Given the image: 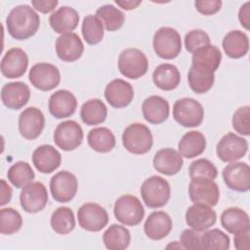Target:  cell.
Wrapping results in <instances>:
<instances>
[{
    "instance_id": "cell-46",
    "label": "cell",
    "mask_w": 250,
    "mask_h": 250,
    "mask_svg": "<svg viewBox=\"0 0 250 250\" xmlns=\"http://www.w3.org/2000/svg\"><path fill=\"white\" fill-rule=\"evenodd\" d=\"M203 231L195 230L193 229H187L183 230L180 236V243L184 249L200 250L202 249L201 239Z\"/></svg>"
},
{
    "instance_id": "cell-41",
    "label": "cell",
    "mask_w": 250,
    "mask_h": 250,
    "mask_svg": "<svg viewBox=\"0 0 250 250\" xmlns=\"http://www.w3.org/2000/svg\"><path fill=\"white\" fill-rule=\"evenodd\" d=\"M201 245L205 250H228L230 240L229 235L221 229H211L203 231Z\"/></svg>"
},
{
    "instance_id": "cell-5",
    "label": "cell",
    "mask_w": 250,
    "mask_h": 250,
    "mask_svg": "<svg viewBox=\"0 0 250 250\" xmlns=\"http://www.w3.org/2000/svg\"><path fill=\"white\" fill-rule=\"evenodd\" d=\"M114 217L125 226L134 227L141 224L145 217V209L140 199L132 194L118 197L113 207Z\"/></svg>"
},
{
    "instance_id": "cell-36",
    "label": "cell",
    "mask_w": 250,
    "mask_h": 250,
    "mask_svg": "<svg viewBox=\"0 0 250 250\" xmlns=\"http://www.w3.org/2000/svg\"><path fill=\"white\" fill-rule=\"evenodd\" d=\"M50 225L52 229L59 234H68L75 228L73 211L66 206L57 208L51 215Z\"/></svg>"
},
{
    "instance_id": "cell-28",
    "label": "cell",
    "mask_w": 250,
    "mask_h": 250,
    "mask_svg": "<svg viewBox=\"0 0 250 250\" xmlns=\"http://www.w3.org/2000/svg\"><path fill=\"white\" fill-rule=\"evenodd\" d=\"M222 62V53L215 45H207L192 53L191 66L215 73Z\"/></svg>"
},
{
    "instance_id": "cell-8",
    "label": "cell",
    "mask_w": 250,
    "mask_h": 250,
    "mask_svg": "<svg viewBox=\"0 0 250 250\" xmlns=\"http://www.w3.org/2000/svg\"><path fill=\"white\" fill-rule=\"evenodd\" d=\"M83 130L74 120L61 122L55 129L53 139L58 147L64 151L78 148L83 142Z\"/></svg>"
},
{
    "instance_id": "cell-10",
    "label": "cell",
    "mask_w": 250,
    "mask_h": 250,
    "mask_svg": "<svg viewBox=\"0 0 250 250\" xmlns=\"http://www.w3.org/2000/svg\"><path fill=\"white\" fill-rule=\"evenodd\" d=\"M78 190V180L74 174L66 170L56 173L50 181V191L53 198L60 203L69 202Z\"/></svg>"
},
{
    "instance_id": "cell-48",
    "label": "cell",
    "mask_w": 250,
    "mask_h": 250,
    "mask_svg": "<svg viewBox=\"0 0 250 250\" xmlns=\"http://www.w3.org/2000/svg\"><path fill=\"white\" fill-rule=\"evenodd\" d=\"M233 244L236 250L250 249V228L233 234Z\"/></svg>"
},
{
    "instance_id": "cell-17",
    "label": "cell",
    "mask_w": 250,
    "mask_h": 250,
    "mask_svg": "<svg viewBox=\"0 0 250 250\" xmlns=\"http://www.w3.org/2000/svg\"><path fill=\"white\" fill-rule=\"evenodd\" d=\"M28 66V56L21 48L9 49L1 61V73L9 78L15 79L21 77Z\"/></svg>"
},
{
    "instance_id": "cell-19",
    "label": "cell",
    "mask_w": 250,
    "mask_h": 250,
    "mask_svg": "<svg viewBox=\"0 0 250 250\" xmlns=\"http://www.w3.org/2000/svg\"><path fill=\"white\" fill-rule=\"evenodd\" d=\"M187 225L195 230L204 231L213 227L217 221V214L211 206L193 203L186 211Z\"/></svg>"
},
{
    "instance_id": "cell-27",
    "label": "cell",
    "mask_w": 250,
    "mask_h": 250,
    "mask_svg": "<svg viewBox=\"0 0 250 250\" xmlns=\"http://www.w3.org/2000/svg\"><path fill=\"white\" fill-rule=\"evenodd\" d=\"M79 14L69 6H62L53 12L49 17V23L56 33L64 34L72 32L78 25Z\"/></svg>"
},
{
    "instance_id": "cell-18",
    "label": "cell",
    "mask_w": 250,
    "mask_h": 250,
    "mask_svg": "<svg viewBox=\"0 0 250 250\" xmlns=\"http://www.w3.org/2000/svg\"><path fill=\"white\" fill-rule=\"evenodd\" d=\"M104 98L114 108L126 107L134 99L133 86L123 79H113L104 88Z\"/></svg>"
},
{
    "instance_id": "cell-31",
    "label": "cell",
    "mask_w": 250,
    "mask_h": 250,
    "mask_svg": "<svg viewBox=\"0 0 250 250\" xmlns=\"http://www.w3.org/2000/svg\"><path fill=\"white\" fill-rule=\"evenodd\" d=\"M154 85L163 91L176 89L181 82V73L178 67L172 63H161L157 65L152 73Z\"/></svg>"
},
{
    "instance_id": "cell-33",
    "label": "cell",
    "mask_w": 250,
    "mask_h": 250,
    "mask_svg": "<svg viewBox=\"0 0 250 250\" xmlns=\"http://www.w3.org/2000/svg\"><path fill=\"white\" fill-rule=\"evenodd\" d=\"M89 146L100 153L111 151L116 144V139L111 130L106 127H96L90 130L87 136Z\"/></svg>"
},
{
    "instance_id": "cell-35",
    "label": "cell",
    "mask_w": 250,
    "mask_h": 250,
    "mask_svg": "<svg viewBox=\"0 0 250 250\" xmlns=\"http://www.w3.org/2000/svg\"><path fill=\"white\" fill-rule=\"evenodd\" d=\"M80 117L86 125L102 124L107 117V107L100 99H91L84 103L80 108Z\"/></svg>"
},
{
    "instance_id": "cell-12",
    "label": "cell",
    "mask_w": 250,
    "mask_h": 250,
    "mask_svg": "<svg viewBox=\"0 0 250 250\" xmlns=\"http://www.w3.org/2000/svg\"><path fill=\"white\" fill-rule=\"evenodd\" d=\"M77 220L79 226L92 232L102 230L108 223V214L106 210L98 203L88 202L79 207L77 211Z\"/></svg>"
},
{
    "instance_id": "cell-47",
    "label": "cell",
    "mask_w": 250,
    "mask_h": 250,
    "mask_svg": "<svg viewBox=\"0 0 250 250\" xmlns=\"http://www.w3.org/2000/svg\"><path fill=\"white\" fill-rule=\"evenodd\" d=\"M223 2L221 0H196L194 2L197 12L204 16H212L221 10Z\"/></svg>"
},
{
    "instance_id": "cell-26",
    "label": "cell",
    "mask_w": 250,
    "mask_h": 250,
    "mask_svg": "<svg viewBox=\"0 0 250 250\" xmlns=\"http://www.w3.org/2000/svg\"><path fill=\"white\" fill-rule=\"evenodd\" d=\"M142 112L146 121L150 124H161L170 114V105L166 99L160 96H149L142 104Z\"/></svg>"
},
{
    "instance_id": "cell-13",
    "label": "cell",
    "mask_w": 250,
    "mask_h": 250,
    "mask_svg": "<svg viewBox=\"0 0 250 250\" xmlns=\"http://www.w3.org/2000/svg\"><path fill=\"white\" fill-rule=\"evenodd\" d=\"M188 196L191 202L216 206L220 199V188L214 180L195 178L188 185Z\"/></svg>"
},
{
    "instance_id": "cell-23",
    "label": "cell",
    "mask_w": 250,
    "mask_h": 250,
    "mask_svg": "<svg viewBox=\"0 0 250 250\" xmlns=\"http://www.w3.org/2000/svg\"><path fill=\"white\" fill-rule=\"evenodd\" d=\"M152 164L158 173L166 176H174L182 170L184 160L178 150L165 147L156 151L152 159Z\"/></svg>"
},
{
    "instance_id": "cell-37",
    "label": "cell",
    "mask_w": 250,
    "mask_h": 250,
    "mask_svg": "<svg viewBox=\"0 0 250 250\" xmlns=\"http://www.w3.org/2000/svg\"><path fill=\"white\" fill-rule=\"evenodd\" d=\"M96 16L101 20L107 31L120 29L125 21L124 13L112 4L103 5L96 11Z\"/></svg>"
},
{
    "instance_id": "cell-38",
    "label": "cell",
    "mask_w": 250,
    "mask_h": 250,
    "mask_svg": "<svg viewBox=\"0 0 250 250\" xmlns=\"http://www.w3.org/2000/svg\"><path fill=\"white\" fill-rule=\"evenodd\" d=\"M9 182L17 188H23L35 178V174L31 166L25 161H18L14 163L7 172Z\"/></svg>"
},
{
    "instance_id": "cell-21",
    "label": "cell",
    "mask_w": 250,
    "mask_h": 250,
    "mask_svg": "<svg viewBox=\"0 0 250 250\" xmlns=\"http://www.w3.org/2000/svg\"><path fill=\"white\" fill-rule=\"evenodd\" d=\"M48 108L57 119L70 117L77 108L76 97L68 90H58L50 96Z\"/></svg>"
},
{
    "instance_id": "cell-53",
    "label": "cell",
    "mask_w": 250,
    "mask_h": 250,
    "mask_svg": "<svg viewBox=\"0 0 250 250\" xmlns=\"http://www.w3.org/2000/svg\"><path fill=\"white\" fill-rule=\"evenodd\" d=\"M169 248H172V249H184L182 244L178 241H173L172 243H170L169 245H167V249Z\"/></svg>"
},
{
    "instance_id": "cell-39",
    "label": "cell",
    "mask_w": 250,
    "mask_h": 250,
    "mask_svg": "<svg viewBox=\"0 0 250 250\" xmlns=\"http://www.w3.org/2000/svg\"><path fill=\"white\" fill-rule=\"evenodd\" d=\"M189 88L195 94H204L214 85L215 74L213 72L190 66L188 73Z\"/></svg>"
},
{
    "instance_id": "cell-30",
    "label": "cell",
    "mask_w": 250,
    "mask_h": 250,
    "mask_svg": "<svg viewBox=\"0 0 250 250\" xmlns=\"http://www.w3.org/2000/svg\"><path fill=\"white\" fill-rule=\"evenodd\" d=\"M206 148V138L199 131L187 132L178 143V151L182 157L190 159L199 156Z\"/></svg>"
},
{
    "instance_id": "cell-16",
    "label": "cell",
    "mask_w": 250,
    "mask_h": 250,
    "mask_svg": "<svg viewBox=\"0 0 250 250\" xmlns=\"http://www.w3.org/2000/svg\"><path fill=\"white\" fill-rule=\"evenodd\" d=\"M44 127L45 116L39 108L29 106L21 112L19 116V132L24 139H37L41 135Z\"/></svg>"
},
{
    "instance_id": "cell-45",
    "label": "cell",
    "mask_w": 250,
    "mask_h": 250,
    "mask_svg": "<svg viewBox=\"0 0 250 250\" xmlns=\"http://www.w3.org/2000/svg\"><path fill=\"white\" fill-rule=\"evenodd\" d=\"M232 128L242 136L250 134V106L243 105L235 110L231 119Z\"/></svg>"
},
{
    "instance_id": "cell-9",
    "label": "cell",
    "mask_w": 250,
    "mask_h": 250,
    "mask_svg": "<svg viewBox=\"0 0 250 250\" xmlns=\"http://www.w3.org/2000/svg\"><path fill=\"white\" fill-rule=\"evenodd\" d=\"M248 150L246 139L229 132L224 135L216 146V154L223 162H234L241 159Z\"/></svg>"
},
{
    "instance_id": "cell-24",
    "label": "cell",
    "mask_w": 250,
    "mask_h": 250,
    "mask_svg": "<svg viewBox=\"0 0 250 250\" xmlns=\"http://www.w3.org/2000/svg\"><path fill=\"white\" fill-rule=\"evenodd\" d=\"M32 163L40 173L50 174L61 166L62 155L53 146L42 145L34 149Z\"/></svg>"
},
{
    "instance_id": "cell-43",
    "label": "cell",
    "mask_w": 250,
    "mask_h": 250,
    "mask_svg": "<svg viewBox=\"0 0 250 250\" xmlns=\"http://www.w3.org/2000/svg\"><path fill=\"white\" fill-rule=\"evenodd\" d=\"M188 175L190 179L203 178L215 180L218 176V170L210 160L206 158H199L190 163Z\"/></svg>"
},
{
    "instance_id": "cell-20",
    "label": "cell",
    "mask_w": 250,
    "mask_h": 250,
    "mask_svg": "<svg viewBox=\"0 0 250 250\" xmlns=\"http://www.w3.org/2000/svg\"><path fill=\"white\" fill-rule=\"evenodd\" d=\"M56 53L58 58L66 62H72L81 58L84 52V45L80 37L74 33H64L56 40Z\"/></svg>"
},
{
    "instance_id": "cell-15",
    "label": "cell",
    "mask_w": 250,
    "mask_h": 250,
    "mask_svg": "<svg viewBox=\"0 0 250 250\" xmlns=\"http://www.w3.org/2000/svg\"><path fill=\"white\" fill-rule=\"evenodd\" d=\"M48 191L40 182H32L24 187L20 193L21 206L26 213H38L42 211L48 202Z\"/></svg>"
},
{
    "instance_id": "cell-4",
    "label": "cell",
    "mask_w": 250,
    "mask_h": 250,
    "mask_svg": "<svg viewBox=\"0 0 250 250\" xmlns=\"http://www.w3.org/2000/svg\"><path fill=\"white\" fill-rule=\"evenodd\" d=\"M155 54L164 60L177 58L182 51V39L180 33L172 27L162 26L158 28L152 39Z\"/></svg>"
},
{
    "instance_id": "cell-14",
    "label": "cell",
    "mask_w": 250,
    "mask_h": 250,
    "mask_svg": "<svg viewBox=\"0 0 250 250\" xmlns=\"http://www.w3.org/2000/svg\"><path fill=\"white\" fill-rule=\"evenodd\" d=\"M222 176L225 185L231 190L246 192L250 188V167L246 162H230L224 167Z\"/></svg>"
},
{
    "instance_id": "cell-42",
    "label": "cell",
    "mask_w": 250,
    "mask_h": 250,
    "mask_svg": "<svg viewBox=\"0 0 250 250\" xmlns=\"http://www.w3.org/2000/svg\"><path fill=\"white\" fill-rule=\"evenodd\" d=\"M22 227L21 215L14 208L7 207L0 210V232L11 235L18 232Z\"/></svg>"
},
{
    "instance_id": "cell-1",
    "label": "cell",
    "mask_w": 250,
    "mask_h": 250,
    "mask_svg": "<svg viewBox=\"0 0 250 250\" xmlns=\"http://www.w3.org/2000/svg\"><path fill=\"white\" fill-rule=\"evenodd\" d=\"M40 26V17L29 5L14 7L6 18L7 31L16 40H25L36 34Z\"/></svg>"
},
{
    "instance_id": "cell-32",
    "label": "cell",
    "mask_w": 250,
    "mask_h": 250,
    "mask_svg": "<svg viewBox=\"0 0 250 250\" xmlns=\"http://www.w3.org/2000/svg\"><path fill=\"white\" fill-rule=\"evenodd\" d=\"M222 227L229 233L235 234L250 228L248 214L239 207H229L221 214Z\"/></svg>"
},
{
    "instance_id": "cell-52",
    "label": "cell",
    "mask_w": 250,
    "mask_h": 250,
    "mask_svg": "<svg viewBox=\"0 0 250 250\" xmlns=\"http://www.w3.org/2000/svg\"><path fill=\"white\" fill-rule=\"evenodd\" d=\"M115 4L126 11H130V10L136 9L139 5H141L142 1L141 0H116Z\"/></svg>"
},
{
    "instance_id": "cell-25",
    "label": "cell",
    "mask_w": 250,
    "mask_h": 250,
    "mask_svg": "<svg viewBox=\"0 0 250 250\" xmlns=\"http://www.w3.org/2000/svg\"><path fill=\"white\" fill-rule=\"evenodd\" d=\"M172 229V219L169 214L164 211H153L148 215L144 225V231L151 240H161L165 238Z\"/></svg>"
},
{
    "instance_id": "cell-49",
    "label": "cell",
    "mask_w": 250,
    "mask_h": 250,
    "mask_svg": "<svg viewBox=\"0 0 250 250\" xmlns=\"http://www.w3.org/2000/svg\"><path fill=\"white\" fill-rule=\"evenodd\" d=\"M59 4V1L57 0H45V1H42V0H32L31 1V5L32 7L42 13V14H48V13H51L52 11L55 10V8L57 7V5Z\"/></svg>"
},
{
    "instance_id": "cell-11",
    "label": "cell",
    "mask_w": 250,
    "mask_h": 250,
    "mask_svg": "<svg viewBox=\"0 0 250 250\" xmlns=\"http://www.w3.org/2000/svg\"><path fill=\"white\" fill-rule=\"evenodd\" d=\"M28 79L31 85L43 92H48L59 86L61 73L59 68L49 62H38L31 66Z\"/></svg>"
},
{
    "instance_id": "cell-34",
    "label": "cell",
    "mask_w": 250,
    "mask_h": 250,
    "mask_svg": "<svg viewBox=\"0 0 250 250\" xmlns=\"http://www.w3.org/2000/svg\"><path fill=\"white\" fill-rule=\"evenodd\" d=\"M103 242L109 250H124L130 245L131 233L124 226L113 224L104 232Z\"/></svg>"
},
{
    "instance_id": "cell-6",
    "label": "cell",
    "mask_w": 250,
    "mask_h": 250,
    "mask_svg": "<svg viewBox=\"0 0 250 250\" xmlns=\"http://www.w3.org/2000/svg\"><path fill=\"white\" fill-rule=\"evenodd\" d=\"M118 69L126 78L139 79L147 72V58L137 48H127L118 57Z\"/></svg>"
},
{
    "instance_id": "cell-2",
    "label": "cell",
    "mask_w": 250,
    "mask_h": 250,
    "mask_svg": "<svg viewBox=\"0 0 250 250\" xmlns=\"http://www.w3.org/2000/svg\"><path fill=\"white\" fill-rule=\"evenodd\" d=\"M122 145L127 151L142 155L147 153L153 145L150 129L143 123H132L122 134Z\"/></svg>"
},
{
    "instance_id": "cell-40",
    "label": "cell",
    "mask_w": 250,
    "mask_h": 250,
    "mask_svg": "<svg viewBox=\"0 0 250 250\" xmlns=\"http://www.w3.org/2000/svg\"><path fill=\"white\" fill-rule=\"evenodd\" d=\"M81 32L87 44L97 45L104 39V24L96 15H88L83 19Z\"/></svg>"
},
{
    "instance_id": "cell-29",
    "label": "cell",
    "mask_w": 250,
    "mask_h": 250,
    "mask_svg": "<svg viewBox=\"0 0 250 250\" xmlns=\"http://www.w3.org/2000/svg\"><path fill=\"white\" fill-rule=\"evenodd\" d=\"M222 46L229 58L240 59L246 56L249 51V38L241 30H231L224 36Z\"/></svg>"
},
{
    "instance_id": "cell-22",
    "label": "cell",
    "mask_w": 250,
    "mask_h": 250,
    "mask_svg": "<svg viewBox=\"0 0 250 250\" xmlns=\"http://www.w3.org/2000/svg\"><path fill=\"white\" fill-rule=\"evenodd\" d=\"M29 99V87L21 81L7 83L1 89V101L10 109H21L28 103Z\"/></svg>"
},
{
    "instance_id": "cell-3",
    "label": "cell",
    "mask_w": 250,
    "mask_h": 250,
    "mask_svg": "<svg viewBox=\"0 0 250 250\" xmlns=\"http://www.w3.org/2000/svg\"><path fill=\"white\" fill-rule=\"evenodd\" d=\"M141 195L144 203L148 208L163 207L170 199V184L160 176H151L142 184Z\"/></svg>"
},
{
    "instance_id": "cell-51",
    "label": "cell",
    "mask_w": 250,
    "mask_h": 250,
    "mask_svg": "<svg viewBox=\"0 0 250 250\" xmlns=\"http://www.w3.org/2000/svg\"><path fill=\"white\" fill-rule=\"evenodd\" d=\"M1 199H0V205L4 206L5 204H7L8 202H10L11 198H12V188L11 187L8 185V183L5 180H1Z\"/></svg>"
},
{
    "instance_id": "cell-44",
    "label": "cell",
    "mask_w": 250,
    "mask_h": 250,
    "mask_svg": "<svg viewBox=\"0 0 250 250\" xmlns=\"http://www.w3.org/2000/svg\"><path fill=\"white\" fill-rule=\"evenodd\" d=\"M211 42L208 33L202 29L189 30L184 39L186 50L189 53L195 52L197 49L209 45Z\"/></svg>"
},
{
    "instance_id": "cell-7",
    "label": "cell",
    "mask_w": 250,
    "mask_h": 250,
    "mask_svg": "<svg viewBox=\"0 0 250 250\" xmlns=\"http://www.w3.org/2000/svg\"><path fill=\"white\" fill-rule=\"evenodd\" d=\"M173 117L183 127H198L204 119V109L196 100L182 98L177 100L173 105Z\"/></svg>"
},
{
    "instance_id": "cell-50",
    "label": "cell",
    "mask_w": 250,
    "mask_h": 250,
    "mask_svg": "<svg viewBox=\"0 0 250 250\" xmlns=\"http://www.w3.org/2000/svg\"><path fill=\"white\" fill-rule=\"evenodd\" d=\"M238 20L240 24L245 28H250V2H245L239 9Z\"/></svg>"
}]
</instances>
